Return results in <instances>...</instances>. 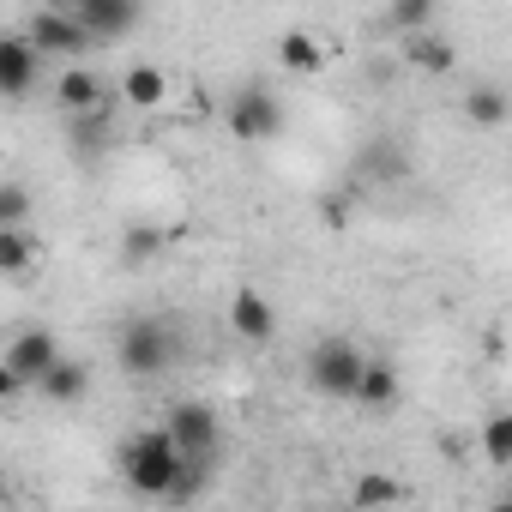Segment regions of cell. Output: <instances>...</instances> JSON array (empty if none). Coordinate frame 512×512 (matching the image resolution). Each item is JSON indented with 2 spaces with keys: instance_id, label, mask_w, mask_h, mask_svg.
<instances>
[{
  "instance_id": "9",
  "label": "cell",
  "mask_w": 512,
  "mask_h": 512,
  "mask_svg": "<svg viewBox=\"0 0 512 512\" xmlns=\"http://www.w3.org/2000/svg\"><path fill=\"white\" fill-rule=\"evenodd\" d=\"M229 332L241 344H272L278 338V308L260 296V290H235L229 296Z\"/></svg>"
},
{
  "instance_id": "17",
  "label": "cell",
  "mask_w": 512,
  "mask_h": 512,
  "mask_svg": "<svg viewBox=\"0 0 512 512\" xmlns=\"http://www.w3.org/2000/svg\"><path fill=\"white\" fill-rule=\"evenodd\" d=\"M49 404H79L85 392H91V368L85 362H73V356H61L49 374H43V386H37Z\"/></svg>"
},
{
  "instance_id": "7",
  "label": "cell",
  "mask_w": 512,
  "mask_h": 512,
  "mask_svg": "<svg viewBox=\"0 0 512 512\" xmlns=\"http://www.w3.org/2000/svg\"><path fill=\"white\" fill-rule=\"evenodd\" d=\"M25 31L37 37V49H43V55H61V61H79V55L97 43V37L85 31V19H79V13H37Z\"/></svg>"
},
{
  "instance_id": "12",
  "label": "cell",
  "mask_w": 512,
  "mask_h": 512,
  "mask_svg": "<svg viewBox=\"0 0 512 512\" xmlns=\"http://www.w3.org/2000/svg\"><path fill=\"white\" fill-rule=\"evenodd\" d=\"M404 55H410V67H422V73H434V79H446V73L458 67V49H452L440 31H410V37H404Z\"/></svg>"
},
{
  "instance_id": "14",
  "label": "cell",
  "mask_w": 512,
  "mask_h": 512,
  "mask_svg": "<svg viewBox=\"0 0 512 512\" xmlns=\"http://www.w3.org/2000/svg\"><path fill=\"white\" fill-rule=\"evenodd\" d=\"M278 67H284V73H296V79H308V73H320V67H326V49L314 43V31H302V25H296V31H284V37H278Z\"/></svg>"
},
{
  "instance_id": "23",
  "label": "cell",
  "mask_w": 512,
  "mask_h": 512,
  "mask_svg": "<svg viewBox=\"0 0 512 512\" xmlns=\"http://www.w3.org/2000/svg\"><path fill=\"white\" fill-rule=\"evenodd\" d=\"M157 247H163V235H157L151 223H133V229L121 235V260H151Z\"/></svg>"
},
{
  "instance_id": "22",
  "label": "cell",
  "mask_w": 512,
  "mask_h": 512,
  "mask_svg": "<svg viewBox=\"0 0 512 512\" xmlns=\"http://www.w3.org/2000/svg\"><path fill=\"white\" fill-rule=\"evenodd\" d=\"M205 464H211V458H187V464H181V476H175V488H169V506H187V500L205 494Z\"/></svg>"
},
{
  "instance_id": "11",
  "label": "cell",
  "mask_w": 512,
  "mask_h": 512,
  "mask_svg": "<svg viewBox=\"0 0 512 512\" xmlns=\"http://www.w3.org/2000/svg\"><path fill=\"white\" fill-rule=\"evenodd\" d=\"M55 103H61L67 115H91V109H109V97H103V79H97L91 67H67V73L55 79Z\"/></svg>"
},
{
  "instance_id": "8",
  "label": "cell",
  "mask_w": 512,
  "mask_h": 512,
  "mask_svg": "<svg viewBox=\"0 0 512 512\" xmlns=\"http://www.w3.org/2000/svg\"><path fill=\"white\" fill-rule=\"evenodd\" d=\"M37 73H43L37 37H31V31H13L7 43H0V91H7V97H31Z\"/></svg>"
},
{
  "instance_id": "4",
  "label": "cell",
  "mask_w": 512,
  "mask_h": 512,
  "mask_svg": "<svg viewBox=\"0 0 512 512\" xmlns=\"http://www.w3.org/2000/svg\"><path fill=\"white\" fill-rule=\"evenodd\" d=\"M229 133L241 139V145H260V139H272L278 127H284V103L266 91V85H241L235 97H229Z\"/></svg>"
},
{
  "instance_id": "25",
  "label": "cell",
  "mask_w": 512,
  "mask_h": 512,
  "mask_svg": "<svg viewBox=\"0 0 512 512\" xmlns=\"http://www.w3.org/2000/svg\"><path fill=\"white\" fill-rule=\"evenodd\" d=\"M61 7H73V13H79V7H85V0H61Z\"/></svg>"
},
{
  "instance_id": "18",
  "label": "cell",
  "mask_w": 512,
  "mask_h": 512,
  "mask_svg": "<svg viewBox=\"0 0 512 512\" xmlns=\"http://www.w3.org/2000/svg\"><path fill=\"white\" fill-rule=\"evenodd\" d=\"M434 19H440V0H392V7H386V25H392L398 37L434 31Z\"/></svg>"
},
{
  "instance_id": "3",
  "label": "cell",
  "mask_w": 512,
  "mask_h": 512,
  "mask_svg": "<svg viewBox=\"0 0 512 512\" xmlns=\"http://www.w3.org/2000/svg\"><path fill=\"white\" fill-rule=\"evenodd\" d=\"M362 368L368 356L350 344V338H320L308 350V386L320 398H338V404H356V386H362Z\"/></svg>"
},
{
  "instance_id": "10",
  "label": "cell",
  "mask_w": 512,
  "mask_h": 512,
  "mask_svg": "<svg viewBox=\"0 0 512 512\" xmlns=\"http://www.w3.org/2000/svg\"><path fill=\"white\" fill-rule=\"evenodd\" d=\"M139 13H145V0H85V7H79L85 31H91L97 43H121V37H133Z\"/></svg>"
},
{
  "instance_id": "20",
  "label": "cell",
  "mask_w": 512,
  "mask_h": 512,
  "mask_svg": "<svg viewBox=\"0 0 512 512\" xmlns=\"http://www.w3.org/2000/svg\"><path fill=\"white\" fill-rule=\"evenodd\" d=\"M392 500H404V482L386 476V470H368V476H356V488H350V506H392Z\"/></svg>"
},
{
  "instance_id": "15",
  "label": "cell",
  "mask_w": 512,
  "mask_h": 512,
  "mask_svg": "<svg viewBox=\"0 0 512 512\" xmlns=\"http://www.w3.org/2000/svg\"><path fill=\"white\" fill-rule=\"evenodd\" d=\"M121 97H127L133 109H163V97H169V73H163L157 61H139V67H127Z\"/></svg>"
},
{
  "instance_id": "24",
  "label": "cell",
  "mask_w": 512,
  "mask_h": 512,
  "mask_svg": "<svg viewBox=\"0 0 512 512\" xmlns=\"http://www.w3.org/2000/svg\"><path fill=\"white\" fill-rule=\"evenodd\" d=\"M25 217H31V193H25V181H7V187H0V229L25 223Z\"/></svg>"
},
{
  "instance_id": "6",
  "label": "cell",
  "mask_w": 512,
  "mask_h": 512,
  "mask_svg": "<svg viewBox=\"0 0 512 512\" xmlns=\"http://www.w3.org/2000/svg\"><path fill=\"white\" fill-rule=\"evenodd\" d=\"M169 434L181 440L187 458H217V440H223L217 410H211V404H193V398H181V404L169 410Z\"/></svg>"
},
{
  "instance_id": "16",
  "label": "cell",
  "mask_w": 512,
  "mask_h": 512,
  "mask_svg": "<svg viewBox=\"0 0 512 512\" xmlns=\"http://www.w3.org/2000/svg\"><path fill=\"white\" fill-rule=\"evenodd\" d=\"M464 121L494 133V127H506V121H512V97H506L500 85H470V91H464Z\"/></svg>"
},
{
  "instance_id": "5",
  "label": "cell",
  "mask_w": 512,
  "mask_h": 512,
  "mask_svg": "<svg viewBox=\"0 0 512 512\" xmlns=\"http://www.w3.org/2000/svg\"><path fill=\"white\" fill-rule=\"evenodd\" d=\"M61 362V338L49 332V326H25V332H13V344H7V356H0V368H13L25 386H43V374Z\"/></svg>"
},
{
  "instance_id": "21",
  "label": "cell",
  "mask_w": 512,
  "mask_h": 512,
  "mask_svg": "<svg viewBox=\"0 0 512 512\" xmlns=\"http://www.w3.org/2000/svg\"><path fill=\"white\" fill-rule=\"evenodd\" d=\"M482 458L500 464V470H512V410H500V416L482 422Z\"/></svg>"
},
{
  "instance_id": "13",
  "label": "cell",
  "mask_w": 512,
  "mask_h": 512,
  "mask_svg": "<svg viewBox=\"0 0 512 512\" xmlns=\"http://www.w3.org/2000/svg\"><path fill=\"white\" fill-rule=\"evenodd\" d=\"M398 368L386 362V356H368V368H362V386H356V404L362 410H392L398 404Z\"/></svg>"
},
{
  "instance_id": "2",
  "label": "cell",
  "mask_w": 512,
  "mask_h": 512,
  "mask_svg": "<svg viewBox=\"0 0 512 512\" xmlns=\"http://www.w3.org/2000/svg\"><path fill=\"white\" fill-rule=\"evenodd\" d=\"M115 362H121L133 380H157V374H169V362H175V332H169V320H157V314H133V320L115 332Z\"/></svg>"
},
{
  "instance_id": "1",
  "label": "cell",
  "mask_w": 512,
  "mask_h": 512,
  "mask_svg": "<svg viewBox=\"0 0 512 512\" xmlns=\"http://www.w3.org/2000/svg\"><path fill=\"white\" fill-rule=\"evenodd\" d=\"M115 464H121V482H127L133 494H145V500H169V488H175L187 452H181V440H175L169 422H163V428H139V434L115 452Z\"/></svg>"
},
{
  "instance_id": "19",
  "label": "cell",
  "mask_w": 512,
  "mask_h": 512,
  "mask_svg": "<svg viewBox=\"0 0 512 512\" xmlns=\"http://www.w3.org/2000/svg\"><path fill=\"white\" fill-rule=\"evenodd\" d=\"M31 260H37V247H31V235H25V223H7V229H0V272H7V278H25Z\"/></svg>"
}]
</instances>
